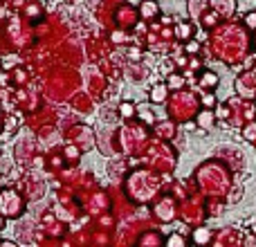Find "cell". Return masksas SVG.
I'll return each instance as SVG.
<instances>
[{
	"mask_svg": "<svg viewBox=\"0 0 256 247\" xmlns=\"http://www.w3.org/2000/svg\"><path fill=\"white\" fill-rule=\"evenodd\" d=\"M164 86H160V88H153V92H150V99L153 102H164Z\"/></svg>",
	"mask_w": 256,
	"mask_h": 247,
	"instance_id": "cell-11",
	"label": "cell"
},
{
	"mask_svg": "<svg viewBox=\"0 0 256 247\" xmlns=\"http://www.w3.org/2000/svg\"><path fill=\"white\" fill-rule=\"evenodd\" d=\"M245 27H248V30H256V12H250L248 16H245Z\"/></svg>",
	"mask_w": 256,
	"mask_h": 247,
	"instance_id": "cell-12",
	"label": "cell"
},
{
	"mask_svg": "<svg viewBox=\"0 0 256 247\" xmlns=\"http://www.w3.org/2000/svg\"><path fill=\"white\" fill-rule=\"evenodd\" d=\"M122 112H124V115H130V112H132V106H130V104H124V106H122Z\"/></svg>",
	"mask_w": 256,
	"mask_h": 247,
	"instance_id": "cell-16",
	"label": "cell"
},
{
	"mask_svg": "<svg viewBox=\"0 0 256 247\" xmlns=\"http://www.w3.org/2000/svg\"><path fill=\"white\" fill-rule=\"evenodd\" d=\"M243 137L248 142H254L256 144V120H252V122H248L243 126Z\"/></svg>",
	"mask_w": 256,
	"mask_h": 247,
	"instance_id": "cell-6",
	"label": "cell"
},
{
	"mask_svg": "<svg viewBox=\"0 0 256 247\" xmlns=\"http://www.w3.org/2000/svg\"><path fill=\"white\" fill-rule=\"evenodd\" d=\"M20 209H22V202L14 191H2L0 194V212L4 216H16V214H20Z\"/></svg>",
	"mask_w": 256,
	"mask_h": 247,
	"instance_id": "cell-1",
	"label": "cell"
},
{
	"mask_svg": "<svg viewBox=\"0 0 256 247\" xmlns=\"http://www.w3.org/2000/svg\"><path fill=\"white\" fill-rule=\"evenodd\" d=\"M200 86H202L204 90H214L218 86V74H216V72L204 70L202 74H200Z\"/></svg>",
	"mask_w": 256,
	"mask_h": 247,
	"instance_id": "cell-4",
	"label": "cell"
},
{
	"mask_svg": "<svg viewBox=\"0 0 256 247\" xmlns=\"http://www.w3.org/2000/svg\"><path fill=\"white\" fill-rule=\"evenodd\" d=\"M166 247H186L184 236H180V234H171V236L166 238Z\"/></svg>",
	"mask_w": 256,
	"mask_h": 247,
	"instance_id": "cell-8",
	"label": "cell"
},
{
	"mask_svg": "<svg viewBox=\"0 0 256 247\" xmlns=\"http://www.w3.org/2000/svg\"><path fill=\"white\" fill-rule=\"evenodd\" d=\"M252 232H254V234H256V225H254V227H252Z\"/></svg>",
	"mask_w": 256,
	"mask_h": 247,
	"instance_id": "cell-18",
	"label": "cell"
},
{
	"mask_svg": "<svg viewBox=\"0 0 256 247\" xmlns=\"http://www.w3.org/2000/svg\"><path fill=\"white\" fill-rule=\"evenodd\" d=\"M191 32H194V30H191L189 22H182V25L178 27V36H180V38H189Z\"/></svg>",
	"mask_w": 256,
	"mask_h": 247,
	"instance_id": "cell-10",
	"label": "cell"
},
{
	"mask_svg": "<svg viewBox=\"0 0 256 247\" xmlns=\"http://www.w3.org/2000/svg\"><path fill=\"white\" fill-rule=\"evenodd\" d=\"M184 50H186V52H189V54H198V52H200V45L196 43V40H189Z\"/></svg>",
	"mask_w": 256,
	"mask_h": 247,
	"instance_id": "cell-14",
	"label": "cell"
},
{
	"mask_svg": "<svg viewBox=\"0 0 256 247\" xmlns=\"http://www.w3.org/2000/svg\"><path fill=\"white\" fill-rule=\"evenodd\" d=\"M182 86H184V79H182L180 74H171V76H168V88H176V90H180Z\"/></svg>",
	"mask_w": 256,
	"mask_h": 247,
	"instance_id": "cell-9",
	"label": "cell"
},
{
	"mask_svg": "<svg viewBox=\"0 0 256 247\" xmlns=\"http://www.w3.org/2000/svg\"><path fill=\"white\" fill-rule=\"evenodd\" d=\"M0 247H16V245H14V243H2Z\"/></svg>",
	"mask_w": 256,
	"mask_h": 247,
	"instance_id": "cell-17",
	"label": "cell"
},
{
	"mask_svg": "<svg viewBox=\"0 0 256 247\" xmlns=\"http://www.w3.org/2000/svg\"><path fill=\"white\" fill-rule=\"evenodd\" d=\"M212 4H214V12L222 18H230L236 9V0H212Z\"/></svg>",
	"mask_w": 256,
	"mask_h": 247,
	"instance_id": "cell-3",
	"label": "cell"
},
{
	"mask_svg": "<svg viewBox=\"0 0 256 247\" xmlns=\"http://www.w3.org/2000/svg\"><path fill=\"white\" fill-rule=\"evenodd\" d=\"M254 48H256V36H254Z\"/></svg>",
	"mask_w": 256,
	"mask_h": 247,
	"instance_id": "cell-19",
	"label": "cell"
},
{
	"mask_svg": "<svg viewBox=\"0 0 256 247\" xmlns=\"http://www.w3.org/2000/svg\"><path fill=\"white\" fill-rule=\"evenodd\" d=\"M236 88H238V92L243 94V97H248V99L256 97V70L245 72V74L236 81Z\"/></svg>",
	"mask_w": 256,
	"mask_h": 247,
	"instance_id": "cell-2",
	"label": "cell"
},
{
	"mask_svg": "<svg viewBox=\"0 0 256 247\" xmlns=\"http://www.w3.org/2000/svg\"><path fill=\"white\" fill-rule=\"evenodd\" d=\"M245 247H256V236H250V238L245 240Z\"/></svg>",
	"mask_w": 256,
	"mask_h": 247,
	"instance_id": "cell-15",
	"label": "cell"
},
{
	"mask_svg": "<svg viewBox=\"0 0 256 247\" xmlns=\"http://www.w3.org/2000/svg\"><path fill=\"white\" fill-rule=\"evenodd\" d=\"M214 112L212 110H202L198 115V126H202V128H212V124H214Z\"/></svg>",
	"mask_w": 256,
	"mask_h": 247,
	"instance_id": "cell-7",
	"label": "cell"
},
{
	"mask_svg": "<svg viewBox=\"0 0 256 247\" xmlns=\"http://www.w3.org/2000/svg\"><path fill=\"white\" fill-rule=\"evenodd\" d=\"M209 240H212V232H209L207 227H198V230L194 232V243L196 245L202 247V245H207Z\"/></svg>",
	"mask_w": 256,
	"mask_h": 247,
	"instance_id": "cell-5",
	"label": "cell"
},
{
	"mask_svg": "<svg viewBox=\"0 0 256 247\" xmlns=\"http://www.w3.org/2000/svg\"><path fill=\"white\" fill-rule=\"evenodd\" d=\"M202 104H204V108H207V110H209V108H214V106H216V97H214L212 92H209V94H204Z\"/></svg>",
	"mask_w": 256,
	"mask_h": 247,
	"instance_id": "cell-13",
	"label": "cell"
}]
</instances>
